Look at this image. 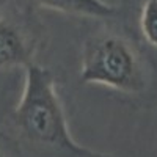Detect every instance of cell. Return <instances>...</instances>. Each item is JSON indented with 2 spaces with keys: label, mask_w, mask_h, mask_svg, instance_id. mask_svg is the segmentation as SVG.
Instances as JSON below:
<instances>
[{
  "label": "cell",
  "mask_w": 157,
  "mask_h": 157,
  "mask_svg": "<svg viewBox=\"0 0 157 157\" xmlns=\"http://www.w3.org/2000/svg\"><path fill=\"white\" fill-rule=\"evenodd\" d=\"M27 60V44L17 27L0 21V69L22 64Z\"/></svg>",
  "instance_id": "obj_3"
},
{
  "label": "cell",
  "mask_w": 157,
  "mask_h": 157,
  "mask_svg": "<svg viewBox=\"0 0 157 157\" xmlns=\"http://www.w3.org/2000/svg\"><path fill=\"white\" fill-rule=\"evenodd\" d=\"M14 120L22 134L38 145L61 149L72 157H112L74 141L55 91L54 75L39 64L30 63L25 69V86Z\"/></svg>",
  "instance_id": "obj_1"
},
{
  "label": "cell",
  "mask_w": 157,
  "mask_h": 157,
  "mask_svg": "<svg viewBox=\"0 0 157 157\" xmlns=\"http://www.w3.org/2000/svg\"><path fill=\"white\" fill-rule=\"evenodd\" d=\"M80 82L105 85L124 93H138L145 86L138 55L126 39L115 35L96 36L85 44Z\"/></svg>",
  "instance_id": "obj_2"
},
{
  "label": "cell",
  "mask_w": 157,
  "mask_h": 157,
  "mask_svg": "<svg viewBox=\"0 0 157 157\" xmlns=\"http://www.w3.org/2000/svg\"><path fill=\"white\" fill-rule=\"evenodd\" d=\"M46 8L86 17H109L115 13V6L104 0H35Z\"/></svg>",
  "instance_id": "obj_4"
},
{
  "label": "cell",
  "mask_w": 157,
  "mask_h": 157,
  "mask_svg": "<svg viewBox=\"0 0 157 157\" xmlns=\"http://www.w3.org/2000/svg\"><path fill=\"white\" fill-rule=\"evenodd\" d=\"M5 3H6V0H0V8H2Z\"/></svg>",
  "instance_id": "obj_6"
},
{
  "label": "cell",
  "mask_w": 157,
  "mask_h": 157,
  "mask_svg": "<svg viewBox=\"0 0 157 157\" xmlns=\"http://www.w3.org/2000/svg\"><path fill=\"white\" fill-rule=\"evenodd\" d=\"M140 27L145 39L157 47V0H145L140 14Z\"/></svg>",
  "instance_id": "obj_5"
}]
</instances>
